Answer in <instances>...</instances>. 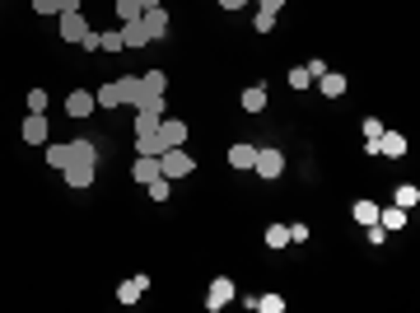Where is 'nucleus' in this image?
<instances>
[{"label": "nucleus", "instance_id": "f704fd0d", "mask_svg": "<svg viewBox=\"0 0 420 313\" xmlns=\"http://www.w3.org/2000/svg\"><path fill=\"white\" fill-rule=\"evenodd\" d=\"M75 47H84V52H103V47H98V33H84V38H79V43H75Z\"/></svg>", "mask_w": 420, "mask_h": 313}, {"label": "nucleus", "instance_id": "423d86ee", "mask_svg": "<svg viewBox=\"0 0 420 313\" xmlns=\"http://www.w3.org/2000/svg\"><path fill=\"white\" fill-rule=\"evenodd\" d=\"M252 169L262 173V178H280V173H285V155H280V150H271V145H262V150H257V164H252Z\"/></svg>", "mask_w": 420, "mask_h": 313}, {"label": "nucleus", "instance_id": "ddd939ff", "mask_svg": "<svg viewBox=\"0 0 420 313\" xmlns=\"http://www.w3.org/2000/svg\"><path fill=\"white\" fill-rule=\"evenodd\" d=\"M122 43H126V47H150V33H145L140 19H126V24H122Z\"/></svg>", "mask_w": 420, "mask_h": 313}, {"label": "nucleus", "instance_id": "f8f14e48", "mask_svg": "<svg viewBox=\"0 0 420 313\" xmlns=\"http://www.w3.org/2000/svg\"><path fill=\"white\" fill-rule=\"evenodd\" d=\"M117 94H122V103L140 108V98H145V89H140V75H122V79H117Z\"/></svg>", "mask_w": 420, "mask_h": 313}, {"label": "nucleus", "instance_id": "72a5a7b5", "mask_svg": "<svg viewBox=\"0 0 420 313\" xmlns=\"http://www.w3.org/2000/svg\"><path fill=\"white\" fill-rule=\"evenodd\" d=\"M364 229H369V243H373V248H378V243H383V238H388V229H383V224H378V220H373V224H364Z\"/></svg>", "mask_w": 420, "mask_h": 313}, {"label": "nucleus", "instance_id": "393cba45", "mask_svg": "<svg viewBox=\"0 0 420 313\" xmlns=\"http://www.w3.org/2000/svg\"><path fill=\"white\" fill-rule=\"evenodd\" d=\"M47 164L52 169H65L70 164V145H47Z\"/></svg>", "mask_w": 420, "mask_h": 313}, {"label": "nucleus", "instance_id": "6ab92c4d", "mask_svg": "<svg viewBox=\"0 0 420 313\" xmlns=\"http://www.w3.org/2000/svg\"><path fill=\"white\" fill-rule=\"evenodd\" d=\"M229 164H233V169H252V164H257V145H233Z\"/></svg>", "mask_w": 420, "mask_h": 313}, {"label": "nucleus", "instance_id": "e433bc0d", "mask_svg": "<svg viewBox=\"0 0 420 313\" xmlns=\"http://www.w3.org/2000/svg\"><path fill=\"white\" fill-rule=\"evenodd\" d=\"M309 238V224H290V243H304Z\"/></svg>", "mask_w": 420, "mask_h": 313}, {"label": "nucleus", "instance_id": "ea45409f", "mask_svg": "<svg viewBox=\"0 0 420 313\" xmlns=\"http://www.w3.org/2000/svg\"><path fill=\"white\" fill-rule=\"evenodd\" d=\"M219 10H243V5H248V0H215Z\"/></svg>", "mask_w": 420, "mask_h": 313}, {"label": "nucleus", "instance_id": "412c9836", "mask_svg": "<svg viewBox=\"0 0 420 313\" xmlns=\"http://www.w3.org/2000/svg\"><path fill=\"white\" fill-rule=\"evenodd\" d=\"M262 108H266V84L243 89V112H262Z\"/></svg>", "mask_w": 420, "mask_h": 313}, {"label": "nucleus", "instance_id": "9d476101", "mask_svg": "<svg viewBox=\"0 0 420 313\" xmlns=\"http://www.w3.org/2000/svg\"><path fill=\"white\" fill-rule=\"evenodd\" d=\"M24 141L29 145H47V117L42 112H29V117H24Z\"/></svg>", "mask_w": 420, "mask_h": 313}, {"label": "nucleus", "instance_id": "2eb2a0df", "mask_svg": "<svg viewBox=\"0 0 420 313\" xmlns=\"http://www.w3.org/2000/svg\"><path fill=\"white\" fill-rule=\"evenodd\" d=\"M131 178H136L140 188H145L150 178H159V159H155V155H140L136 164H131Z\"/></svg>", "mask_w": 420, "mask_h": 313}, {"label": "nucleus", "instance_id": "c85d7f7f", "mask_svg": "<svg viewBox=\"0 0 420 313\" xmlns=\"http://www.w3.org/2000/svg\"><path fill=\"white\" fill-rule=\"evenodd\" d=\"M383 131H388V126L378 122V117H364V145H373L378 136H383Z\"/></svg>", "mask_w": 420, "mask_h": 313}, {"label": "nucleus", "instance_id": "7ed1b4c3", "mask_svg": "<svg viewBox=\"0 0 420 313\" xmlns=\"http://www.w3.org/2000/svg\"><path fill=\"white\" fill-rule=\"evenodd\" d=\"M364 150H369V155H388V159H402V155H406V136H402V131H383V136H378L373 145H364Z\"/></svg>", "mask_w": 420, "mask_h": 313}, {"label": "nucleus", "instance_id": "4c0bfd02", "mask_svg": "<svg viewBox=\"0 0 420 313\" xmlns=\"http://www.w3.org/2000/svg\"><path fill=\"white\" fill-rule=\"evenodd\" d=\"M304 70H309V75H313V79H318V75H322V70H327V61H322V56H313V61H309V66H304Z\"/></svg>", "mask_w": 420, "mask_h": 313}, {"label": "nucleus", "instance_id": "473e14b6", "mask_svg": "<svg viewBox=\"0 0 420 313\" xmlns=\"http://www.w3.org/2000/svg\"><path fill=\"white\" fill-rule=\"evenodd\" d=\"M47 108V89H29V112H42Z\"/></svg>", "mask_w": 420, "mask_h": 313}, {"label": "nucleus", "instance_id": "b1692460", "mask_svg": "<svg viewBox=\"0 0 420 313\" xmlns=\"http://www.w3.org/2000/svg\"><path fill=\"white\" fill-rule=\"evenodd\" d=\"M416 201H420V188H411V183H402V188H397V197H392V206H402V211H411Z\"/></svg>", "mask_w": 420, "mask_h": 313}, {"label": "nucleus", "instance_id": "7c9ffc66", "mask_svg": "<svg viewBox=\"0 0 420 313\" xmlns=\"http://www.w3.org/2000/svg\"><path fill=\"white\" fill-rule=\"evenodd\" d=\"M309 84H313V75L304 66H295V70H290V89H309Z\"/></svg>", "mask_w": 420, "mask_h": 313}, {"label": "nucleus", "instance_id": "bb28decb", "mask_svg": "<svg viewBox=\"0 0 420 313\" xmlns=\"http://www.w3.org/2000/svg\"><path fill=\"white\" fill-rule=\"evenodd\" d=\"M145 188H150V197H155V201H169V178H164V173H159V178H150V183H145Z\"/></svg>", "mask_w": 420, "mask_h": 313}, {"label": "nucleus", "instance_id": "cd10ccee", "mask_svg": "<svg viewBox=\"0 0 420 313\" xmlns=\"http://www.w3.org/2000/svg\"><path fill=\"white\" fill-rule=\"evenodd\" d=\"M98 47H103V52H122V47H126V43H122V29L98 33Z\"/></svg>", "mask_w": 420, "mask_h": 313}, {"label": "nucleus", "instance_id": "aec40b11", "mask_svg": "<svg viewBox=\"0 0 420 313\" xmlns=\"http://www.w3.org/2000/svg\"><path fill=\"white\" fill-rule=\"evenodd\" d=\"M378 224H383V229H406V211L402 206H388V211L378 206Z\"/></svg>", "mask_w": 420, "mask_h": 313}, {"label": "nucleus", "instance_id": "39448f33", "mask_svg": "<svg viewBox=\"0 0 420 313\" xmlns=\"http://www.w3.org/2000/svg\"><path fill=\"white\" fill-rule=\"evenodd\" d=\"M229 299H238V290H233V281L229 276H219V281H210V295H205V309L210 313H219Z\"/></svg>", "mask_w": 420, "mask_h": 313}, {"label": "nucleus", "instance_id": "a19ab883", "mask_svg": "<svg viewBox=\"0 0 420 313\" xmlns=\"http://www.w3.org/2000/svg\"><path fill=\"white\" fill-rule=\"evenodd\" d=\"M155 5H159V0H140V10H155Z\"/></svg>", "mask_w": 420, "mask_h": 313}, {"label": "nucleus", "instance_id": "6e6552de", "mask_svg": "<svg viewBox=\"0 0 420 313\" xmlns=\"http://www.w3.org/2000/svg\"><path fill=\"white\" fill-rule=\"evenodd\" d=\"M145 290H150V276H131V281L117 285V304H126V309H131V304H140V295H145Z\"/></svg>", "mask_w": 420, "mask_h": 313}, {"label": "nucleus", "instance_id": "9b49d317", "mask_svg": "<svg viewBox=\"0 0 420 313\" xmlns=\"http://www.w3.org/2000/svg\"><path fill=\"white\" fill-rule=\"evenodd\" d=\"M93 108H98V103H93V94H89V89H75V94L65 98V112H70V117H89Z\"/></svg>", "mask_w": 420, "mask_h": 313}, {"label": "nucleus", "instance_id": "a878e982", "mask_svg": "<svg viewBox=\"0 0 420 313\" xmlns=\"http://www.w3.org/2000/svg\"><path fill=\"white\" fill-rule=\"evenodd\" d=\"M350 215H355L359 224H373V220H378V206H373V201H355V206H350Z\"/></svg>", "mask_w": 420, "mask_h": 313}, {"label": "nucleus", "instance_id": "4be33fe9", "mask_svg": "<svg viewBox=\"0 0 420 313\" xmlns=\"http://www.w3.org/2000/svg\"><path fill=\"white\" fill-rule=\"evenodd\" d=\"M266 248H290V224H266Z\"/></svg>", "mask_w": 420, "mask_h": 313}, {"label": "nucleus", "instance_id": "58836bf2", "mask_svg": "<svg viewBox=\"0 0 420 313\" xmlns=\"http://www.w3.org/2000/svg\"><path fill=\"white\" fill-rule=\"evenodd\" d=\"M257 5H262L266 15H280V5H285V0H257Z\"/></svg>", "mask_w": 420, "mask_h": 313}, {"label": "nucleus", "instance_id": "4468645a", "mask_svg": "<svg viewBox=\"0 0 420 313\" xmlns=\"http://www.w3.org/2000/svg\"><path fill=\"white\" fill-rule=\"evenodd\" d=\"M252 313H285V295H252V299H243Z\"/></svg>", "mask_w": 420, "mask_h": 313}, {"label": "nucleus", "instance_id": "2f4dec72", "mask_svg": "<svg viewBox=\"0 0 420 313\" xmlns=\"http://www.w3.org/2000/svg\"><path fill=\"white\" fill-rule=\"evenodd\" d=\"M33 10H38V15H61L65 0H33Z\"/></svg>", "mask_w": 420, "mask_h": 313}, {"label": "nucleus", "instance_id": "20e7f679", "mask_svg": "<svg viewBox=\"0 0 420 313\" xmlns=\"http://www.w3.org/2000/svg\"><path fill=\"white\" fill-rule=\"evenodd\" d=\"M155 141L164 145V150H173V145H187V122H178V117H164L155 131Z\"/></svg>", "mask_w": 420, "mask_h": 313}, {"label": "nucleus", "instance_id": "dca6fc26", "mask_svg": "<svg viewBox=\"0 0 420 313\" xmlns=\"http://www.w3.org/2000/svg\"><path fill=\"white\" fill-rule=\"evenodd\" d=\"M318 89H322L327 98H341V94H345V75H336V70H322V75H318Z\"/></svg>", "mask_w": 420, "mask_h": 313}, {"label": "nucleus", "instance_id": "0eeeda50", "mask_svg": "<svg viewBox=\"0 0 420 313\" xmlns=\"http://www.w3.org/2000/svg\"><path fill=\"white\" fill-rule=\"evenodd\" d=\"M140 24H145V33H150V43H159V38L169 33V10L155 5V10H145V15H140Z\"/></svg>", "mask_w": 420, "mask_h": 313}, {"label": "nucleus", "instance_id": "f257e3e1", "mask_svg": "<svg viewBox=\"0 0 420 313\" xmlns=\"http://www.w3.org/2000/svg\"><path fill=\"white\" fill-rule=\"evenodd\" d=\"M93 169H98V150H93V141H75L70 145V164H65V188H93Z\"/></svg>", "mask_w": 420, "mask_h": 313}, {"label": "nucleus", "instance_id": "f03ea898", "mask_svg": "<svg viewBox=\"0 0 420 313\" xmlns=\"http://www.w3.org/2000/svg\"><path fill=\"white\" fill-rule=\"evenodd\" d=\"M192 169H196V159L187 155L182 145H173V150H164V155H159V173H164L169 183H173V178H187Z\"/></svg>", "mask_w": 420, "mask_h": 313}, {"label": "nucleus", "instance_id": "1a4fd4ad", "mask_svg": "<svg viewBox=\"0 0 420 313\" xmlns=\"http://www.w3.org/2000/svg\"><path fill=\"white\" fill-rule=\"evenodd\" d=\"M84 33H89L84 15H79V10H61V38H65V43H79Z\"/></svg>", "mask_w": 420, "mask_h": 313}, {"label": "nucleus", "instance_id": "c9c22d12", "mask_svg": "<svg viewBox=\"0 0 420 313\" xmlns=\"http://www.w3.org/2000/svg\"><path fill=\"white\" fill-rule=\"evenodd\" d=\"M276 29V15H266V10H257V33H271Z\"/></svg>", "mask_w": 420, "mask_h": 313}, {"label": "nucleus", "instance_id": "5701e85b", "mask_svg": "<svg viewBox=\"0 0 420 313\" xmlns=\"http://www.w3.org/2000/svg\"><path fill=\"white\" fill-rule=\"evenodd\" d=\"M93 103H98V108H122V94H117V79H112V84H103V89L93 94Z\"/></svg>", "mask_w": 420, "mask_h": 313}, {"label": "nucleus", "instance_id": "c756f323", "mask_svg": "<svg viewBox=\"0 0 420 313\" xmlns=\"http://www.w3.org/2000/svg\"><path fill=\"white\" fill-rule=\"evenodd\" d=\"M117 15H122V24H126V19H140L145 10H140V0H117Z\"/></svg>", "mask_w": 420, "mask_h": 313}, {"label": "nucleus", "instance_id": "f3484780", "mask_svg": "<svg viewBox=\"0 0 420 313\" xmlns=\"http://www.w3.org/2000/svg\"><path fill=\"white\" fill-rule=\"evenodd\" d=\"M159 122H164V112H145V108H136V136H155Z\"/></svg>", "mask_w": 420, "mask_h": 313}, {"label": "nucleus", "instance_id": "a211bd4d", "mask_svg": "<svg viewBox=\"0 0 420 313\" xmlns=\"http://www.w3.org/2000/svg\"><path fill=\"white\" fill-rule=\"evenodd\" d=\"M140 89H145V98L164 94V89H169V75H164V70H145V75H140Z\"/></svg>", "mask_w": 420, "mask_h": 313}]
</instances>
